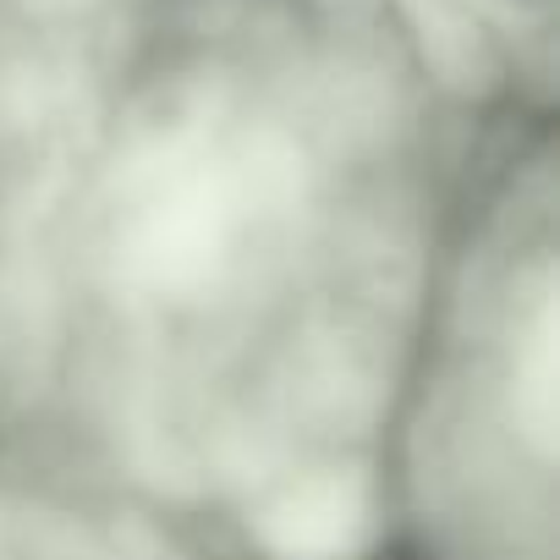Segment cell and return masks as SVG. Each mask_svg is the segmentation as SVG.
Segmentation results:
<instances>
[{
  "label": "cell",
  "instance_id": "6da1fadb",
  "mask_svg": "<svg viewBox=\"0 0 560 560\" xmlns=\"http://www.w3.org/2000/svg\"><path fill=\"white\" fill-rule=\"evenodd\" d=\"M380 489L401 560H555L549 138L472 149L390 407Z\"/></svg>",
  "mask_w": 560,
  "mask_h": 560
}]
</instances>
